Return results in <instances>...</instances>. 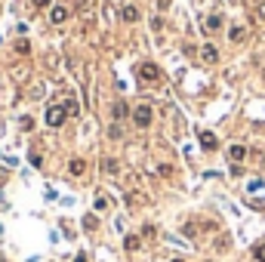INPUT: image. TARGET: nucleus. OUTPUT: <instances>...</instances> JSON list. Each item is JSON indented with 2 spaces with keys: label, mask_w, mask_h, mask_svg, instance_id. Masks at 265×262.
Segmentation results:
<instances>
[{
  "label": "nucleus",
  "mask_w": 265,
  "mask_h": 262,
  "mask_svg": "<svg viewBox=\"0 0 265 262\" xmlns=\"http://www.w3.org/2000/svg\"><path fill=\"white\" fill-rule=\"evenodd\" d=\"M65 117H68L65 105H49V108H46V126H53V130L65 123Z\"/></svg>",
  "instance_id": "nucleus-2"
},
{
  "label": "nucleus",
  "mask_w": 265,
  "mask_h": 262,
  "mask_svg": "<svg viewBox=\"0 0 265 262\" xmlns=\"http://www.w3.org/2000/svg\"><path fill=\"white\" fill-rule=\"evenodd\" d=\"M31 164H34V167H40V164H44V157H40L37 151H31Z\"/></svg>",
  "instance_id": "nucleus-20"
},
{
  "label": "nucleus",
  "mask_w": 265,
  "mask_h": 262,
  "mask_svg": "<svg viewBox=\"0 0 265 262\" xmlns=\"http://www.w3.org/2000/svg\"><path fill=\"white\" fill-rule=\"evenodd\" d=\"M132 123H136L139 130H145V126L151 123V105H148V102H142V105H136V108H132Z\"/></svg>",
  "instance_id": "nucleus-1"
},
{
  "label": "nucleus",
  "mask_w": 265,
  "mask_h": 262,
  "mask_svg": "<svg viewBox=\"0 0 265 262\" xmlns=\"http://www.w3.org/2000/svg\"><path fill=\"white\" fill-rule=\"evenodd\" d=\"M253 256H256V262H265V244H256V247H253Z\"/></svg>",
  "instance_id": "nucleus-14"
},
{
  "label": "nucleus",
  "mask_w": 265,
  "mask_h": 262,
  "mask_svg": "<svg viewBox=\"0 0 265 262\" xmlns=\"http://www.w3.org/2000/svg\"><path fill=\"white\" fill-rule=\"evenodd\" d=\"M71 173H74V176H84V173H87V160H84V157H74V160H71Z\"/></svg>",
  "instance_id": "nucleus-9"
},
{
  "label": "nucleus",
  "mask_w": 265,
  "mask_h": 262,
  "mask_svg": "<svg viewBox=\"0 0 265 262\" xmlns=\"http://www.w3.org/2000/svg\"><path fill=\"white\" fill-rule=\"evenodd\" d=\"M96 210H108V198H105V194H99V198H96Z\"/></svg>",
  "instance_id": "nucleus-15"
},
{
  "label": "nucleus",
  "mask_w": 265,
  "mask_h": 262,
  "mask_svg": "<svg viewBox=\"0 0 265 262\" xmlns=\"http://www.w3.org/2000/svg\"><path fill=\"white\" fill-rule=\"evenodd\" d=\"M139 77L145 83H161V68H157L154 62H142L139 65Z\"/></svg>",
  "instance_id": "nucleus-3"
},
{
  "label": "nucleus",
  "mask_w": 265,
  "mask_h": 262,
  "mask_svg": "<svg viewBox=\"0 0 265 262\" xmlns=\"http://www.w3.org/2000/svg\"><path fill=\"white\" fill-rule=\"evenodd\" d=\"M65 111H68V114L74 117V114H77V111H80V108H77V102H74V99H71V102H65Z\"/></svg>",
  "instance_id": "nucleus-16"
},
{
  "label": "nucleus",
  "mask_w": 265,
  "mask_h": 262,
  "mask_svg": "<svg viewBox=\"0 0 265 262\" xmlns=\"http://www.w3.org/2000/svg\"><path fill=\"white\" fill-rule=\"evenodd\" d=\"M244 157H247V148H244V145H231V148H228V160H235V164H241Z\"/></svg>",
  "instance_id": "nucleus-7"
},
{
  "label": "nucleus",
  "mask_w": 265,
  "mask_h": 262,
  "mask_svg": "<svg viewBox=\"0 0 265 262\" xmlns=\"http://www.w3.org/2000/svg\"><path fill=\"white\" fill-rule=\"evenodd\" d=\"M123 247H127L130 253H136L139 247H142V241H139V238H136V234H127V238H123Z\"/></svg>",
  "instance_id": "nucleus-10"
},
{
  "label": "nucleus",
  "mask_w": 265,
  "mask_h": 262,
  "mask_svg": "<svg viewBox=\"0 0 265 262\" xmlns=\"http://www.w3.org/2000/svg\"><path fill=\"white\" fill-rule=\"evenodd\" d=\"M31 6H37V10H46V6H53V0H31Z\"/></svg>",
  "instance_id": "nucleus-17"
},
{
  "label": "nucleus",
  "mask_w": 265,
  "mask_h": 262,
  "mask_svg": "<svg viewBox=\"0 0 265 262\" xmlns=\"http://www.w3.org/2000/svg\"><path fill=\"white\" fill-rule=\"evenodd\" d=\"M127 111H130L127 102H118V105H114V117H118V121H120V117H127Z\"/></svg>",
  "instance_id": "nucleus-13"
},
{
  "label": "nucleus",
  "mask_w": 265,
  "mask_h": 262,
  "mask_svg": "<svg viewBox=\"0 0 265 262\" xmlns=\"http://www.w3.org/2000/svg\"><path fill=\"white\" fill-rule=\"evenodd\" d=\"M15 53H31V46H28V40H19V44H15Z\"/></svg>",
  "instance_id": "nucleus-19"
},
{
  "label": "nucleus",
  "mask_w": 265,
  "mask_h": 262,
  "mask_svg": "<svg viewBox=\"0 0 265 262\" xmlns=\"http://www.w3.org/2000/svg\"><path fill=\"white\" fill-rule=\"evenodd\" d=\"M204 28L210 31V34H213V31H219V28H222V15H210V19L204 22Z\"/></svg>",
  "instance_id": "nucleus-11"
},
{
  "label": "nucleus",
  "mask_w": 265,
  "mask_h": 262,
  "mask_svg": "<svg viewBox=\"0 0 265 262\" xmlns=\"http://www.w3.org/2000/svg\"><path fill=\"white\" fill-rule=\"evenodd\" d=\"M228 37H231V44H241V40H247V31L241 28V25H235V28L228 31Z\"/></svg>",
  "instance_id": "nucleus-8"
},
{
  "label": "nucleus",
  "mask_w": 265,
  "mask_h": 262,
  "mask_svg": "<svg viewBox=\"0 0 265 262\" xmlns=\"http://www.w3.org/2000/svg\"><path fill=\"white\" fill-rule=\"evenodd\" d=\"M201 145H204L206 151H213V148H216V145H219V139H216V136H213V133H210V130H204V133H201Z\"/></svg>",
  "instance_id": "nucleus-6"
},
{
  "label": "nucleus",
  "mask_w": 265,
  "mask_h": 262,
  "mask_svg": "<svg viewBox=\"0 0 265 262\" xmlns=\"http://www.w3.org/2000/svg\"><path fill=\"white\" fill-rule=\"evenodd\" d=\"M105 170H108V173H118V160L108 157V160H105Z\"/></svg>",
  "instance_id": "nucleus-18"
},
{
  "label": "nucleus",
  "mask_w": 265,
  "mask_h": 262,
  "mask_svg": "<svg viewBox=\"0 0 265 262\" xmlns=\"http://www.w3.org/2000/svg\"><path fill=\"white\" fill-rule=\"evenodd\" d=\"M68 15H71L68 6H53V10H49V22H53V25H62Z\"/></svg>",
  "instance_id": "nucleus-4"
},
{
  "label": "nucleus",
  "mask_w": 265,
  "mask_h": 262,
  "mask_svg": "<svg viewBox=\"0 0 265 262\" xmlns=\"http://www.w3.org/2000/svg\"><path fill=\"white\" fill-rule=\"evenodd\" d=\"M120 15H123V22H139V10H136V6H123Z\"/></svg>",
  "instance_id": "nucleus-12"
},
{
  "label": "nucleus",
  "mask_w": 265,
  "mask_h": 262,
  "mask_svg": "<svg viewBox=\"0 0 265 262\" xmlns=\"http://www.w3.org/2000/svg\"><path fill=\"white\" fill-rule=\"evenodd\" d=\"M201 59H204L206 65H216L219 62V49L213 46V44H206V46H201Z\"/></svg>",
  "instance_id": "nucleus-5"
},
{
  "label": "nucleus",
  "mask_w": 265,
  "mask_h": 262,
  "mask_svg": "<svg viewBox=\"0 0 265 262\" xmlns=\"http://www.w3.org/2000/svg\"><path fill=\"white\" fill-rule=\"evenodd\" d=\"M259 19H265V0L259 3Z\"/></svg>",
  "instance_id": "nucleus-21"
},
{
  "label": "nucleus",
  "mask_w": 265,
  "mask_h": 262,
  "mask_svg": "<svg viewBox=\"0 0 265 262\" xmlns=\"http://www.w3.org/2000/svg\"><path fill=\"white\" fill-rule=\"evenodd\" d=\"M170 262H182V259H170Z\"/></svg>",
  "instance_id": "nucleus-22"
}]
</instances>
